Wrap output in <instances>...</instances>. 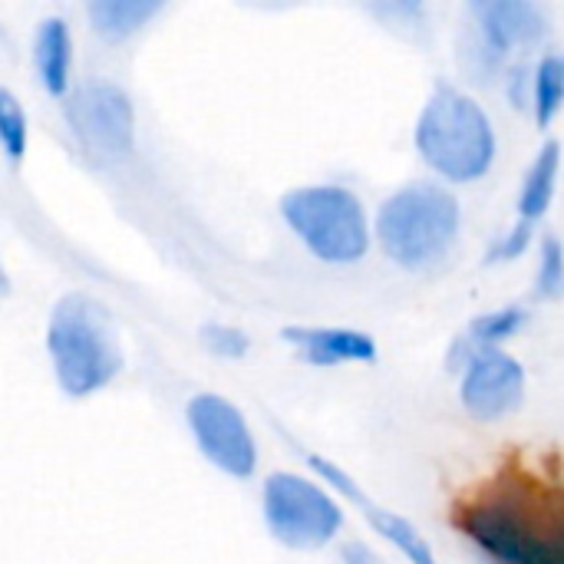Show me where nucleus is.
<instances>
[{"label":"nucleus","mask_w":564,"mask_h":564,"mask_svg":"<svg viewBox=\"0 0 564 564\" xmlns=\"http://www.w3.org/2000/svg\"><path fill=\"white\" fill-rule=\"evenodd\" d=\"M549 26V17L532 0H482L473 7L469 63L476 73L489 76L509 50L535 43Z\"/></svg>","instance_id":"obj_9"},{"label":"nucleus","mask_w":564,"mask_h":564,"mask_svg":"<svg viewBox=\"0 0 564 564\" xmlns=\"http://www.w3.org/2000/svg\"><path fill=\"white\" fill-rule=\"evenodd\" d=\"M529 245H532V221H522V218H519L512 228H506V231L492 241L486 261H512V258H519Z\"/></svg>","instance_id":"obj_21"},{"label":"nucleus","mask_w":564,"mask_h":564,"mask_svg":"<svg viewBox=\"0 0 564 564\" xmlns=\"http://www.w3.org/2000/svg\"><path fill=\"white\" fill-rule=\"evenodd\" d=\"M46 350L59 390L73 400L93 397L122 370V344L112 314L86 291H69L53 304Z\"/></svg>","instance_id":"obj_2"},{"label":"nucleus","mask_w":564,"mask_h":564,"mask_svg":"<svg viewBox=\"0 0 564 564\" xmlns=\"http://www.w3.org/2000/svg\"><path fill=\"white\" fill-rule=\"evenodd\" d=\"M281 215L311 254L327 264H354L370 248L367 208L347 185H297L281 195Z\"/></svg>","instance_id":"obj_5"},{"label":"nucleus","mask_w":564,"mask_h":564,"mask_svg":"<svg viewBox=\"0 0 564 564\" xmlns=\"http://www.w3.org/2000/svg\"><path fill=\"white\" fill-rule=\"evenodd\" d=\"M558 165H562V145H558V139H549L535 152V159L522 178V192H519L522 221H535L549 212L552 195H555V182H558Z\"/></svg>","instance_id":"obj_14"},{"label":"nucleus","mask_w":564,"mask_h":564,"mask_svg":"<svg viewBox=\"0 0 564 564\" xmlns=\"http://www.w3.org/2000/svg\"><path fill=\"white\" fill-rule=\"evenodd\" d=\"M281 337L317 367L334 364H370L377 360V340L364 330L350 327H311V324H291L281 330Z\"/></svg>","instance_id":"obj_12"},{"label":"nucleus","mask_w":564,"mask_h":564,"mask_svg":"<svg viewBox=\"0 0 564 564\" xmlns=\"http://www.w3.org/2000/svg\"><path fill=\"white\" fill-rule=\"evenodd\" d=\"M416 149L449 182H476L496 162V129L476 96L440 83L420 109Z\"/></svg>","instance_id":"obj_4"},{"label":"nucleus","mask_w":564,"mask_h":564,"mask_svg":"<svg viewBox=\"0 0 564 564\" xmlns=\"http://www.w3.org/2000/svg\"><path fill=\"white\" fill-rule=\"evenodd\" d=\"M459 198L433 178H416L390 192L377 208V241L400 268H430L449 254L459 238Z\"/></svg>","instance_id":"obj_3"},{"label":"nucleus","mask_w":564,"mask_h":564,"mask_svg":"<svg viewBox=\"0 0 564 564\" xmlns=\"http://www.w3.org/2000/svg\"><path fill=\"white\" fill-rule=\"evenodd\" d=\"M159 10H162V0H93L86 7V17L102 40L119 43L132 36L135 30H142Z\"/></svg>","instance_id":"obj_15"},{"label":"nucleus","mask_w":564,"mask_h":564,"mask_svg":"<svg viewBox=\"0 0 564 564\" xmlns=\"http://www.w3.org/2000/svg\"><path fill=\"white\" fill-rule=\"evenodd\" d=\"M261 506L268 532L294 552L324 549L344 529L340 502L324 486L297 473H271L261 489Z\"/></svg>","instance_id":"obj_6"},{"label":"nucleus","mask_w":564,"mask_h":564,"mask_svg":"<svg viewBox=\"0 0 564 564\" xmlns=\"http://www.w3.org/2000/svg\"><path fill=\"white\" fill-rule=\"evenodd\" d=\"M7 294H10V278H7L3 261H0V297H7Z\"/></svg>","instance_id":"obj_23"},{"label":"nucleus","mask_w":564,"mask_h":564,"mask_svg":"<svg viewBox=\"0 0 564 564\" xmlns=\"http://www.w3.org/2000/svg\"><path fill=\"white\" fill-rule=\"evenodd\" d=\"M529 99H532L539 126H549L558 116L564 99V59L558 53H545L539 59V66L532 69V76H529Z\"/></svg>","instance_id":"obj_16"},{"label":"nucleus","mask_w":564,"mask_h":564,"mask_svg":"<svg viewBox=\"0 0 564 564\" xmlns=\"http://www.w3.org/2000/svg\"><path fill=\"white\" fill-rule=\"evenodd\" d=\"M26 135H30V126H26V112H23L20 99H17L7 86H0V149H3L13 162L23 159V152H26Z\"/></svg>","instance_id":"obj_18"},{"label":"nucleus","mask_w":564,"mask_h":564,"mask_svg":"<svg viewBox=\"0 0 564 564\" xmlns=\"http://www.w3.org/2000/svg\"><path fill=\"white\" fill-rule=\"evenodd\" d=\"M564 284V254L562 241L555 235H545L539 248V271H535V294L539 297H558Z\"/></svg>","instance_id":"obj_19"},{"label":"nucleus","mask_w":564,"mask_h":564,"mask_svg":"<svg viewBox=\"0 0 564 564\" xmlns=\"http://www.w3.org/2000/svg\"><path fill=\"white\" fill-rule=\"evenodd\" d=\"M525 307L519 304H509V307H499V311H489V314H479L473 317L466 337L476 344V347H499L502 340H509L512 334H519V327L525 324Z\"/></svg>","instance_id":"obj_17"},{"label":"nucleus","mask_w":564,"mask_h":564,"mask_svg":"<svg viewBox=\"0 0 564 564\" xmlns=\"http://www.w3.org/2000/svg\"><path fill=\"white\" fill-rule=\"evenodd\" d=\"M463 406L476 420H502L525 397V367L502 347H476L463 364Z\"/></svg>","instance_id":"obj_10"},{"label":"nucleus","mask_w":564,"mask_h":564,"mask_svg":"<svg viewBox=\"0 0 564 564\" xmlns=\"http://www.w3.org/2000/svg\"><path fill=\"white\" fill-rule=\"evenodd\" d=\"M66 122L83 149L99 159H129L135 152L132 96L106 76H89L66 93Z\"/></svg>","instance_id":"obj_7"},{"label":"nucleus","mask_w":564,"mask_h":564,"mask_svg":"<svg viewBox=\"0 0 564 564\" xmlns=\"http://www.w3.org/2000/svg\"><path fill=\"white\" fill-rule=\"evenodd\" d=\"M188 430L205 453L208 463H215L221 473L235 479H248L258 466V443L245 420V413L221 393H195L185 406Z\"/></svg>","instance_id":"obj_8"},{"label":"nucleus","mask_w":564,"mask_h":564,"mask_svg":"<svg viewBox=\"0 0 564 564\" xmlns=\"http://www.w3.org/2000/svg\"><path fill=\"white\" fill-rule=\"evenodd\" d=\"M73 33L63 17H43L33 33V66L50 96H63L69 86Z\"/></svg>","instance_id":"obj_13"},{"label":"nucleus","mask_w":564,"mask_h":564,"mask_svg":"<svg viewBox=\"0 0 564 564\" xmlns=\"http://www.w3.org/2000/svg\"><path fill=\"white\" fill-rule=\"evenodd\" d=\"M311 469L317 473V476H324L337 492H344L354 506H360L364 509V516L370 519V525L397 549V552H403L406 558L413 564H440L436 562V555H433V549H430V542L423 539V532L410 522V519H403V516H397V512H390V509H380L377 502H370L367 496H364V489L337 466V463H330V459H324V456H311Z\"/></svg>","instance_id":"obj_11"},{"label":"nucleus","mask_w":564,"mask_h":564,"mask_svg":"<svg viewBox=\"0 0 564 564\" xmlns=\"http://www.w3.org/2000/svg\"><path fill=\"white\" fill-rule=\"evenodd\" d=\"M340 562L344 564H383L380 562V555H377L370 545H364V542H347V545L340 549Z\"/></svg>","instance_id":"obj_22"},{"label":"nucleus","mask_w":564,"mask_h":564,"mask_svg":"<svg viewBox=\"0 0 564 564\" xmlns=\"http://www.w3.org/2000/svg\"><path fill=\"white\" fill-rule=\"evenodd\" d=\"M453 525L492 564H564L562 492L522 463L463 496Z\"/></svg>","instance_id":"obj_1"},{"label":"nucleus","mask_w":564,"mask_h":564,"mask_svg":"<svg viewBox=\"0 0 564 564\" xmlns=\"http://www.w3.org/2000/svg\"><path fill=\"white\" fill-rule=\"evenodd\" d=\"M198 337H202L205 350H212L215 357H231V360L245 357V354H248V347H251V340H248V334H245L241 327H235V324H221V321L202 324Z\"/></svg>","instance_id":"obj_20"}]
</instances>
